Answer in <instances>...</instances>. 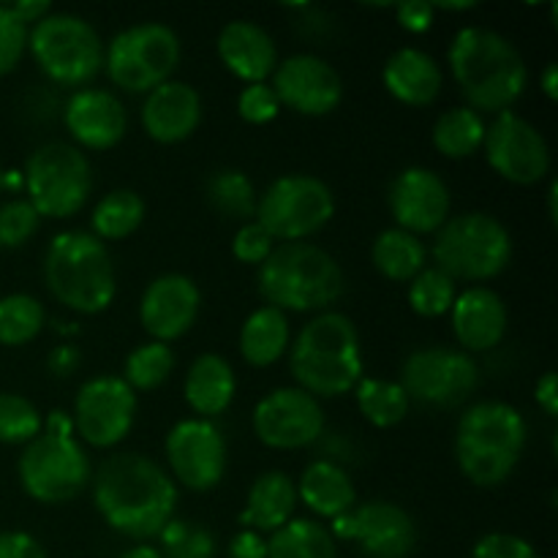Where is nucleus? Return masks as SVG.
I'll use <instances>...</instances> for the list:
<instances>
[{"instance_id":"nucleus-13","label":"nucleus","mask_w":558,"mask_h":558,"mask_svg":"<svg viewBox=\"0 0 558 558\" xmlns=\"http://www.w3.org/2000/svg\"><path fill=\"white\" fill-rule=\"evenodd\" d=\"M403 392L423 407L452 409L466 401L480 385V371L472 354L450 347L414 349L401 365Z\"/></svg>"},{"instance_id":"nucleus-30","label":"nucleus","mask_w":558,"mask_h":558,"mask_svg":"<svg viewBox=\"0 0 558 558\" xmlns=\"http://www.w3.org/2000/svg\"><path fill=\"white\" fill-rule=\"evenodd\" d=\"M289 319L278 308H256L240 330V354L254 368H270L289 349Z\"/></svg>"},{"instance_id":"nucleus-22","label":"nucleus","mask_w":558,"mask_h":558,"mask_svg":"<svg viewBox=\"0 0 558 558\" xmlns=\"http://www.w3.org/2000/svg\"><path fill=\"white\" fill-rule=\"evenodd\" d=\"M63 123L71 140L85 150H112L129 129V114L123 101L112 90L82 87L69 98L63 109Z\"/></svg>"},{"instance_id":"nucleus-26","label":"nucleus","mask_w":558,"mask_h":558,"mask_svg":"<svg viewBox=\"0 0 558 558\" xmlns=\"http://www.w3.org/2000/svg\"><path fill=\"white\" fill-rule=\"evenodd\" d=\"M381 82L396 101L407 107H428L439 98L445 74L441 65L425 49L403 47L387 58Z\"/></svg>"},{"instance_id":"nucleus-51","label":"nucleus","mask_w":558,"mask_h":558,"mask_svg":"<svg viewBox=\"0 0 558 558\" xmlns=\"http://www.w3.org/2000/svg\"><path fill=\"white\" fill-rule=\"evenodd\" d=\"M534 398H537V407L548 414L550 420L558 417V379L554 371H545L537 379L534 387Z\"/></svg>"},{"instance_id":"nucleus-11","label":"nucleus","mask_w":558,"mask_h":558,"mask_svg":"<svg viewBox=\"0 0 558 558\" xmlns=\"http://www.w3.org/2000/svg\"><path fill=\"white\" fill-rule=\"evenodd\" d=\"M180 63V38L163 22H136L104 47V71L125 93H150Z\"/></svg>"},{"instance_id":"nucleus-20","label":"nucleus","mask_w":558,"mask_h":558,"mask_svg":"<svg viewBox=\"0 0 558 558\" xmlns=\"http://www.w3.org/2000/svg\"><path fill=\"white\" fill-rule=\"evenodd\" d=\"M387 207L396 218V227L414 238L439 232L450 218V185L434 169L407 167L387 189Z\"/></svg>"},{"instance_id":"nucleus-36","label":"nucleus","mask_w":558,"mask_h":558,"mask_svg":"<svg viewBox=\"0 0 558 558\" xmlns=\"http://www.w3.org/2000/svg\"><path fill=\"white\" fill-rule=\"evenodd\" d=\"M354 398H357V409L363 417L376 428H392L409 414V396L398 381L387 379H360L354 387Z\"/></svg>"},{"instance_id":"nucleus-23","label":"nucleus","mask_w":558,"mask_h":558,"mask_svg":"<svg viewBox=\"0 0 558 558\" xmlns=\"http://www.w3.org/2000/svg\"><path fill=\"white\" fill-rule=\"evenodd\" d=\"M202 123V98L189 82L169 80L150 90L142 104V125L147 136L161 145L189 140Z\"/></svg>"},{"instance_id":"nucleus-53","label":"nucleus","mask_w":558,"mask_h":558,"mask_svg":"<svg viewBox=\"0 0 558 558\" xmlns=\"http://www.w3.org/2000/svg\"><path fill=\"white\" fill-rule=\"evenodd\" d=\"M539 87H543L548 101H558V65L556 63L545 65L543 76H539Z\"/></svg>"},{"instance_id":"nucleus-28","label":"nucleus","mask_w":558,"mask_h":558,"mask_svg":"<svg viewBox=\"0 0 558 558\" xmlns=\"http://www.w3.org/2000/svg\"><path fill=\"white\" fill-rule=\"evenodd\" d=\"M294 485H298V501H303L314 515L327 518V521H336L357 505V490L347 469L327 458L308 463Z\"/></svg>"},{"instance_id":"nucleus-33","label":"nucleus","mask_w":558,"mask_h":558,"mask_svg":"<svg viewBox=\"0 0 558 558\" xmlns=\"http://www.w3.org/2000/svg\"><path fill=\"white\" fill-rule=\"evenodd\" d=\"M485 125L488 123L483 120V114L474 112V109H447L434 123L430 140H434V147L441 156L452 158V161H463V158H472L474 153L483 150Z\"/></svg>"},{"instance_id":"nucleus-57","label":"nucleus","mask_w":558,"mask_h":558,"mask_svg":"<svg viewBox=\"0 0 558 558\" xmlns=\"http://www.w3.org/2000/svg\"><path fill=\"white\" fill-rule=\"evenodd\" d=\"M0 189H3V169H0Z\"/></svg>"},{"instance_id":"nucleus-49","label":"nucleus","mask_w":558,"mask_h":558,"mask_svg":"<svg viewBox=\"0 0 558 558\" xmlns=\"http://www.w3.org/2000/svg\"><path fill=\"white\" fill-rule=\"evenodd\" d=\"M229 558H267V539L259 532L243 529L229 539Z\"/></svg>"},{"instance_id":"nucleus-44","label":"nucleus","mask_w":558,"mask_h":558,"mask_svg":"<svg viewBox=\"0 0 558 558\" xmlns=\"http://www.w3.org/2000/svg\"><path fill=\"white\" fill-rule=\"evenodd\" d=\"M272 248H276V240H272V234L267 232L262 223L256 221L240 223V229L234 232L232 254L234 259L243 262V265L259 267L262 262L272 254Z\"/></svg>"},{"instance_id":"nucleus-35","label":"nucleus","mask_w":558,"mask_h":558,"mask_svg":"<svg viewBox=\"0 0 558 558\" xmlns=\"http://www.w3.org/2000/svg\"><path fill=\"white\" fill-rule=\"evenodd\" d=\"M207 205L223 218H232V221H254L256 216V202H259V194H256L254 183H251L248 174L243 169H218L207 178L205 185Z\"/></svg>"},{"instance_id":"nucleus-12","label":"nucleus","mask_w":558,"mask_h":558,"mask_svg":"<svg viewBox=\"0 0 558 558\" xmlns=\"http://www.w3.org/2000/svg\"><path fill=\"white\" fill-rule=\"evenodd\" d=\"M336 216V196L325 180L314 174H283L267 185L256 202L254 221L262 223L272 240L305 243L311 234L325 229Z\"/></svg>"},{"instance_id":"nucleus-56","label":"nucleus","mask_w":558,"mask_h":558,"mask_svg":"<svg viewBox=\"0 0 558 558\" xmlns=\"http://www.w3.org/2000/svg\"><path fill=\"white\" fill-rule=\"evenodd\" d=\"M474 5L477 3H472V0H469V3H434V9L436 11H472Z\"/></svg>"},{"instance_id":"nucleus-39","label":"nucleus","mask_w":558,"mask_h":558,"mask_svg":"<svg viewBox=\"0 0 558 558\" xmlns=\"http://www.w3.org/2000/svg\"><path fill=\"white\" fill-rule=\"evenodd\" d=\"M456 298V281L445 276L439 267H425L409 281V305H412L414 314L425 316V319L450 314Z\"/></svg>"},{"instance_id":"nucleus-2","label":"nucleus","mask_w":558,"mask_h":558,"mask_svg":"<svg viewBox=\"0 0 558 558\" xmlns=\"http://www.w3.org/2000/svg\"><path fill=\"white\" fill-rule=\"evenodd\" d=\"M447 63L474 112H512L526 93V60L510 38L490 27H461L447 49Z\"/></svg>"},{"instance_id":"nucleus-7","label":"nucleus","mask_w":558,"mask_h":558,"mask_svg":"<svg viewBox=\"0 0 558 558\" xmlns=\"http://www.w3.org/2000/svg\"><path fill=\"white\" fill-rule=\"evenodd\" d=\"M22 490L38 505H65L93 480L90 458L65 412H49L41 434L27 441L16 461Z\"/></svg>"},{"instance_id":"nucleus-6","label":"nucleus","mask_w":558,"mask_h":558,"mask_svg":"<svg viewBox=\"0 0 558 558\" xmlns=\"http://www.w3.org/2000/svg\"><path fill=\"white\" fill-rule=\"evenodd\" d=\"M256 283L267 305L281 314L330 311L347 289L341 265L314 243H278L259 265Z\"/></svg>"},{"instance_id":"nucleus-34","label":"nucleus","mask_w":558,"mask_h":558,"mask_svg":"<svg viewBox=\"0 0 558 558\" xmlns=\"http://www.w3.org/2000/svg\"><path fill=\"white\" fill-rule=\"evenodd\" d=\"M145 199L131 189H114L101 196L90 218V227L98 240H125L145 221Z\"/></svg>"},{"instance_id":"nucleus-8","label":"nucleus","mask_w":558,"mask_h":558,"mask_svg":"<svg viewBox=\"0 0 558 558\" xmlns=\"http://www.w3.org/2000/svg\"><path fill=\"white\" fill-rule=\"evenodd\" d=\"M434 262L452 281H490L510 267L512 238L490 213H463L436 232Z\"/></svg>"},{"instance_id":"nucleus-24","label":"nucleus","mask_w":558,"mask_h":558,"mask_svg":"<svg viewBox=\"0 0 558 558\" xmlns=\"http://www.w3.org/2000/svg\"><path fill=\"white\" fill-rule=\"evenodd\" d=\"M450 322L463 352L474 354L490 352L505 341L510 314H507L505 300L494 289L472 287L456 298L450 308Z\"/></svg>"},{"instance_id":"nucleus-37","label":"nucleus","mask_w":558,"mask_h":558,"mask_svg":"<svg viewBox=\"0 0 558 558\" xmlns=\"http://www.w3.org/2000/svg\"><path fill=\"white\" fill-rule=\"evenodd\" d=\"M44 305L31 294L0 298V347H25L44 330Z\"/></svg>"},{"instance_id":"nucleus-17","label":"nucleus","mask_w":558,"mask_h":558,"mask_svg":"<svg viewBox=\"0 0 558 558\" xmlns=\"http://www.w3.org/2000/svg\"><path fill=\"white\" fill-rule=\"evenodd\" d=\"M251 423L270 450H300L325 436V409L300 387H278L256 403Z\"/></svg>"},{"instance_id":"nucleus-48","label":"nucleus","mask_w":558,"mask_h":558,"mask_svg":"<svg viewBox=\"0 0 558 558\" xmlns=\"http://www.w3.org/2000/svg\"><path fill=\"white\" fill-rule=\"evenodd\" d=\"M0 558H49L44 545L25 532L0 534Z\"/></svg>"},{"instance_id":"nucleus-27","label":"nucleus","mask_w":558,"mask_h":558,"mask_svg":"<svg viewBox=\"0 0 558 558\" xmlns=\"http://www.w3.org/2000/svg\"><path fill=\"white\" fill-rule=\"evenodd\" d=\"M298 510V485L287 472H265L254 480L245 510L240 512V526L251 532H278L287 526Z\"/></svg>"},{"instance_id":"nucleus-32","label":"nucleus","mask_w":558,"mask_h":558,"mask_svg":"<svg viewBox=\"0 0 558 558\" xmlns=\"http://www.w3.org/2000/svg\"><path fill=\"white\" fill-rule=\"evenodd\" d=\"M267 558H338V543L325 523L292 518L270 534Z\"/></svg>"},{"instance_id":"nucleus-45","label":"nucleus","mask_w":558,"mask_h":558,"mask_svg":"<svg viewBox=\"0 0 558 558\" xmlns=\"http://www.w3.org/2000/svg\"><path fill=\"white\" fill-rule=\"evenodd\" d=\"M238 112L245 123L251 125H265L278 118L281 104H278L276 93L267 82H256V85H245L238 98Z\"/></svg>"},{"instance_id":"nucleus-18","label":"nucleus","mask_w":558,"mask_h":558,"mask_svg":"<svg viewBox=\"0 0 558 558\" xmlns=\"http://www.w3.org/2000/svg\"><path fill=\"white\" fill-rule=\"evenodd\" d=\"M169 477L189 490H213L227 474V439L210 420H180L163 441Z\"/></svg>"},{"instance_id":"nucleus-19","label":"nucleus","mask_w":558,"mask_h":558,"mask_svg":"<svg viewBox=\"0 0 558 558\" xmlns=\"http://www.w3.org/2000/svg\"><path fill=\"white\" fill-rule=\"evenodd\" d=\"M272 93L278 104L305 118L336 112L343 98V80L336 65L319 54H292L272 71Z\"/></svg>"},{"instance_id":"nucleus-21","label":"nucleus","mask_w":558,"mask_h":558,"mask_svg":"<svg viewBox=\"0 0 558 558\" xmlns=\"http://www.w3.org/2000/svg\"><path fill=\"white\" fill-rule=\"evenodd\" d=\"M202 294L183 272H163L147 283L140 300V322L158 343L183 338L199 316Z\"/></svg>"},{"instance_id":"nucleus-54","label":"nucleus","mask_w":558,"mask_h":558,"mask_svg":"<svg viewBox=\"0 0 558 558\" xmlns=\"http://www.w3.org/2000/svg\"><path fill=\"white\" fill-rule=\"evenodd\" d=\"M120 558H161V554H158V548H153V545H134V548L125 550Z\"/></svg>"},{"instance_id":"nucleus-1","label":"nucleus","mask_w":558,"mask_h":558,"mask_svg":"<svg viewBox=\"0 0 558 558\" xmlns=\"http://www.w3.org/2000/svg\"><path fill=\"white\" fill-rule=\"evenodd\" d=\"M93 505L118 534L150 539L174 518L178 485L153 458L114 452L93 477Z\"/></svg>"},{"instance_id":"nucleus-38","label":"nucleus","mask_w":558,"mask_h":558,"mask_svg":"<svg viewBox=\"0 0 558 558\" xmlns=\"http://www.w3.org/2000/svg\"><path fill=\"white\" fill-rule=\"evenodd\" d=\"M174 371V354L169 343H142L134 352L125 357L123 376L120 379L131 387L134 392H153L172 376Z\"/></svg>"},{"instance_id":"nucleus-25","label":"nucleus","mask_w":558,"mask_h":558,"mask_svg":"<svg viewBox=\"0 0 558 558\" xmlns=\"http://www.w3.org/2000/svg\"><path fill=\"white\" fill-rule=\"evenodd\" d=\"M218 58L245 85L272 76L278 65V47L270 33L251 20H234L218 33Z\"/></svg>"},{"instance_id":"nucleus-50","label":"nucleus","mask_w":558,"mask_h":558,"mask_svg":"<svg viewBox=\"0 0 558 558\" xmlns=\"http://www.w3.org/2000/svg\"><path fill=\"white\" fill-rule=\"evenodd\" d=\"M82 365V352L71 343H63V347L52 349L47 357V371L54 376V379H69L76 368Z\"/></svg>"},{"instance_id":"nucleus-14","label":"nucleus","mask_w":558,"mask_h":558,"mask_svg":"<svg viewBox=\"0 0 558 558\" xmlns=\"http://www.w3.org/2000/svg\"><path fill=\"white\" fill-rule=\"evenodd\" d=\"M330 534L352 543L365 558H409L417 548V523L396 501H363L336 518Z\"/></svg>"},{"instance_id":"nucleus-42","label":"nucleus","mask_w":558,"mask_h":558,"mask_svg":"<svg viewBox=\"0 0 558 558\" xmlns=\"http://www.w3.org/2000/svg\"><path fill=\"white\" fill-rule=\"evenodd\" d=\"M41 227V216L27 199H9L0 205V248H22Z\"/></svg>"},{"instance_id":"nucleus-43","label":"nucleus","mask_w":558,"mask_h":558,"mask_svg":"<svg viewBox=\"0 0 558 558\" xmlns=\"http://www.w3.org/2000/svg\"><path fill=\"white\" fill-rule=\"evenodd\" d=\"M31 27L11 11V5L0 3V76L11 74L20 65L27 49Z\"/></svg>"},{"instance_id":"nucleus-5","label":"nucleus","mask_w":558,"mask_h":558,"mask_svg":"<svg viewBox=\"0 0 558 558\" xmlns=\"http://www.w3.org/2000/svg\"><path fill=\"white\" fill-rule=\"evenodd\" d=\"M44 281L60 305L85 316L107 311L118 294V276L107 243L82 229H69L49 240Z\"/></svg>"},{"instance_id":"nucleus-47","label":"nucleus","mask_w":558,"mask_h":558,"mask_svg":"<svg viewBox=\"0 0 558 558\" xmlns=\"http://www.w3.org/2000/svg\"><path fill=\"white\" fill-rule=\"evenodd\" d=\"M398 25L409 33H425L430 31L436 20L434 3H423V0H414V3H401L396 5Z\"/></svg>"},{"instance_id":"nucleus-29","label":"nucleus","mask_w":558,"mask_h":558,"mask_svg":"<svg viewBox=\"0 0 558 558\" xmlns=\"http://www.w3.org/2000/svg\"><path fill=\"white\" fill-rule=\"evenodd\" d=\"M185 403L199 414V420H213L227 412L238 392L232 365L221 354H199L185 374Z\"/></svg>"},{"instance_id":"nucleus-16","label":"nucleus","mask_w":558,"mask_h":558,"mask_svg":"<svg viewBox=\"0 0 558 558\" xmlns=\"http://www.w3.org/2000/svg\"><path fill=\"white\" fill-rule=\"evenodd\" d=\"M136 392L120 376H96L74 398V434L96 450L120 445L134 428Z\"/></svg>"},{"instance_id":"nucleus-46","label":"nucleus","mask_w":558,"mask_h":558,"mask_svg":"<svg viewBox=\"0 0 558 558\" xmlns=\"http://www.w3.org/2000/svg\"><path fill=\"white\" fill-rule=\"evenodd\" d=\"M469 558H539L534 545L518 534L494 532L477 539Z\"/></svg>"},{"instance_id":"nucleus-4","label":"nucleus","mask_w":558,"mask_h":558,"mask_svg":"<svg viewBox=\"0 0 558 558\" xmlns=\"http://www.w3.org/2000/svg\"><path fill=\"white\" fill-rule=\"evenodd\" d=\"M526 441V417L515 407L505 401H480L458 420V469L477 488H496L515 472Z\"/></svg>"},{"instance_id":"nucleus-41","label":"nucleus","mask_w":558,"mask_h":558,"mask_svg":"<svg viewBox=\"0 0 558 558\" xmlns=\"http://www.w3.org/2000/svg\"><path fill=\"white\" fill-rule=\"evenodd\" d=\"M44 428L36 403L16 392H0V441L3 445H27Z\"/></svg>"},{"instance_id":"nucleus-52","label":"nucleus","mask_w":558,"mask_h":558,"mask_svg":"<svg viewBox=\"0 0 558 558\" xmlns=\"http://www.w3.org/2000/svg\"><path fill=\"white\" fill-rule=\"evenodd\" d=\"M11 11L31 27L41 22L47 14H52V5L47 0H20V3H11Z\"/></svg>"},{"instance_id":"nucleus-3","label":"nucleus","mask_w":558,"mask_h":558,"mask_svg":"<svg viewBox=\"0 0 558 558\" xmlns=\"http://www.w3.org/2000/svg\"><path fill=\"white\" fill-rule=\"evenodd\" d=\"M289 371L300 390L316 401L354 392L363 379L357 325L341 311L316 314L289 349Z\"/></svg>"},{"instance_id":"nucleus-10","label":"nucleus","mask_w":558,"mask_h":558,"mask_svg":"<svg viewBox=\"0 0 558 558\" xmlns=\"http://www.w3.org/2000/svg\"><path fill=\"white\" fill-rule=\"evenodd\" d=\"M27 202L41 218H71L93 191V169L85 153L69 142H47L31 153L22 172Z\"/></svg>"},{"instance_id":"nucleus-9","label":"nucleus","mask_w":558,"mask_h":558,"mask_svg":"<svg viewBox=\"0 0 558 558\" xmlns=\"http://www.w3.org/2000/svg\"><path fill=\"white\" fill-rule=\"evenodd\" d=\"M27 49L49 82L82 87L104 69V41L96 27L76 14H47L31 27Z\"/></svg>"},{"instance_id":"nucleus-40","label":"nucleus","mask_w":558,"mask_h":558,"mask_svg":"<svg viewBox=\"0 0 558 558\" xmlns=\"http://www.w3.org/2000/svg\"><path fill=\"white\" fill-rule=\"evenodd\" d=\"M161 558H216V537L210 529L185 518H172L158 532Z\"/></svg>"},{"instance_id":"nucleus-31","label":"nucleus","mask_w":558,"mask_h":558,"mask_svg":"<svg viewBox=\"0 0 558 558\" xmlns=\"http://www.w3.org/2000/svg\"><path fill=\"white\" fill-rule=\"evenodd\" d=\"M371 262L387 281L409 283L417 272L425 270L428 248L420 238L392 227L376 234L374 245H371Z\"/></svg>"},{"instance_id":"nucleus-15","label":"nucleus","mask_w":558,"mask_h":558,"mask_svg":"<svg viewBox=\"0 0 558 558\" xmlns=\"http://www.w3.org/2000/svg\"><path fill=\"white\" fill-rule=\"evenodd\" d=\"M483 153L490 169L507 183L537 185L550 174L548 140L515 112L494 114V123L485 125Z\"/></svg>"},{"instance_id":"nucleus-55","label":"nucleus","mask_w":558,"mask_h":558,"mask_svg":"<svg viewBox=\"0 0 558 558\" xmlns=\"http://www.w3.org/2000/svg\"><path fill=\"white\" fill-rule=\"evenodd\" d=\"M548 218H550V223L556 227V221H558V185H556V180H550V189H548Z\"/></svg>"}]
</instances>
